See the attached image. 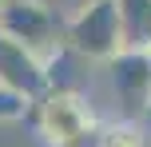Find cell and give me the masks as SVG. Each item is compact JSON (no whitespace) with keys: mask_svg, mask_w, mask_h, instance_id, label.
I'll use <instances>...</instances> for the list:
<instances>
[{"mask_svg":"<svg viewBox=\"0 0 151 147\" xmlns=\"http://www.w3.org/2000/svg\"><path fill=\"white\" fill-rule=\"evenodd\" d=\"M107 72H111V87L127 108V115L151 111V52L123 48L115 60H107Z\"/></svg>","mask_w":151,"mask_h":147,"instance_id":"4","label":"cell"},{"mask_svg":"<svg viewBox=\"0 0 151 147\" xmlns=\"http://www.w3.org/2000/svg\"><path fill=\"white\" fill-rule=\"evenodd\" d=\"M32 111V100H24V95H16L12 87L0 84V123H16V119H28Z\"/></svg>","mask_w":151,"mask_h":147,"instance_id":"8","label":"cell"},{"mask_svg":"<svg viewBox=\"0 0 151 147\" xmlns=\"http://www.w3.org/2000/svg\"><path fill=\"white\" fill-rule=\"evenodd\" d=\"M0 36L24 44L48 64L64 48V20L44 0H0Z\"/></svg>","mask_w":151,"mask_h":147,"instance_id":"3","label":"cell"},{"mask_svg":"<svg viewBox=\"0 0 151 147\" xmlns=\"http://www.w3.org/2000/svg\"><path fill=\"white\" fill-rule=\"evenodd\" d=\"M28 119L36 123L44 147H99V119L72 87H52L48 95H40Z\"/></svg>","mask_w":151,"mask_h":147,"instance_id":"1","label":"cell"},{"mask_svg":"<svg viewBox=\"0 0 151 147\" xmlns=\"http://www.w3.org/2000/svg\"><path fill=\"white\" fill-rule=\"evenodd\" d=\"M99 147H147V139L135 119H115V123H99Z\"/></svg>","mask_w":151,"mask_h":147,"instance_id":"7","label":"cell"},{"mask_svg":"<svg viewBox=\"0 0 151 147\" xmlns=\"http://www.w3.org/2000/svg\"><path fill=\"white\" fill-rule=\"evenodd\" d=\"M115 8H119L123 48L151 52V0H115Z\"/></svg>","mask_w":151,"mask_h":147,"instance_id":"6","label":"cell"},{"mask_svg":"<svg viewBox=\"0 0 151 147\" xmlns=\"http://www.w3.org/2000/svg\"><path fill=\"white\" fill-rule=\"evenodd\" d=\"M64 44L80 60L107 64L123 52V28H119V8L115 0H88L76 16L64 20Z\"/></svg>","mask_w":151,"mask_h":147,"instance_id":"2","label":"cell"},{"mask_svg":"<svg viewBox=\"0 0 151 147\" xmlns=\"http://www.w3.org/2000/svg\"><path fill=\"white\" fill-rule=\"evenodd\" d=\"M0 84L12 87L16 95L36 103L40 95L52 92V80H48V64L40 60L36 52H28L24 44L0 36Z\"/></svg>","mask_w":151,"mask_h":147,"instance_id":"5","label":"cell"}]
</instances>
